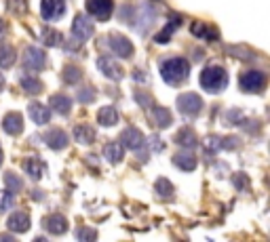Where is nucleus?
<instances>
[{"label": "nucleus", "mask_w": 270, "mask_h": 242, "mask_svg": "<svg viewBox=\"0 0 270 242\" xmlns=\"http://www.w3.org/2000/svg\"><path fill=\"white\" fill-rule=\"evenodd\" d=\"M190 72V64L184 57H169L165 62H160V76L169 84H180L188 78Z\"/></svg>", "instance_id": "obj_1"}, {"label": "nucleus", "mask_w": 270, "mask_h": 242, "mask_svg": "<svg viewBox=\"0 0 270 242\" xmlns=\"http://www.w3.org/2000/svg\"><path fill=\"white\" fill-rule=\"evenodd\" d=\"M228 84V74L224 68L220 66H209L201 72V87L209 93H220L222 89H226Z\"/></svg>", "instance_id": "obj_2"}, {"label": "nucleus", "mask_w": 270, "mask_h": 242, "mask_svg": "<svg viewBox=\"0 0 270 242\" xmlns=\"http://www.w3.org/2000/svg\"><path fill=\"white\" fill-rule=\"evenodd\" d=\"M239 84H241V89L245 93H260L266 87V74L260 70H249L241 76Z\"/></svg>", "instance_id": "obj_3"}, {"label": "nucleus", "mask_w": 270, "mask_h": 242, "mask_svg": "<svg viewBox=\"0 0 270 242\" xmlns=\"http://www.w3.org/2000/svg\"><path fill=\"white\" fill-rule=\"evenodd\" d=\"M121 145L127 150H131V152H142V160H146V154H144V135H142V131L131 127V129H127L123 131V135H121Z\"/></svg>", "instance_id": "obj_4"}, {"label": "nucleus", "mask_w": 270, "mask_h": 242, "mask_svg": "<svg viewBox=\"0 0 270 242\" xmlns=\"http://www.w3.org/2000/svg\"><path fill=\"white\" fill-rule=\"evenodd\" d=\"M178 107L184 116H196L198 112L203 110V99L196 93H184L178 97Z\"/></svg>", "instance_id": "obj_5"}, {"label": "nucleus", "mask_w": 270, "mask_h": 242, "mask_svg": "<svg viewBox=\"0 0 270 242\" xmlns=\"http://www.w3.org/2000/svg\"><path fill=\"white\" fill-rule=\"evenodd\" d=\"M23 66L32 72H40L46 66V55L40 51L38 46H28L26 53H23Z\"/></svg>", "instance_id": "obj_6"}, {"label": "nucleus", "mask_w": 270, "mask_h": 242, "mask_svg": "<svg viewBox=\"0 0 270 242\" xmlns=\"http://www.w3.org/2000/svg\"><path fill=\"white\" fill-rule=\"evenodd\" d=\"M87 11L95 19L105 21V19H110V15H112L114 3L112 0H87Z\"/></svg>", "instance_id": "obj_7"}, {"label": "nucleus", "mask_w": 270, "mask_h": 242, "mask_svg": "<svg viewBox=\"0 0 270 242\" xmlns=\"http://www.w3.org/2000/svg\"><path fill=\"white\" fill-rule=\"evenodd\" d=\"M66 11V3L64 0H42L40 3V15L46 21H53V19H60Z\"/></svg>", "instance_id": "obj_8"}, {"label": "nucleus", "mask_w": 270, "mask_h": 242, "mask_svg": "<svg viewBox=\"0 0 270 242\" xmlns=\"http://www.w3.org/2000/svg\"><path fill=\"white\" fill-rule=\"evenodd\" d=\"M110 48L119 57H123V59H129V57L133 55V44L123 34H112L110 36Z\"/></svg>", "instance_id": "obj_9"}, {"label": "nucleus", "mask_w": 270, "mask_h": 242, "mask_svg": "<svg viewBox=\"0 0 270 242\" xmlns=\"http://www.w3.org/2000/svg\"><path fill=\"white\" fill-rule=\"evenodd\" d=\"M97 68L101 70V74L110 80H121L123 78V68L119 66V62H114L112 57H99L97 59Z\"/></svg>", "instance_id": "obj_10"}, {"label": "nucleus", "mask_w": 270, "mask_h": 242, "mask_svg": "<svg viewBox=\"0 0 270 242\" xmlns=\"http://www.w3.org/2000/svg\"><path fill=\"white\" fill-rule=\"evenodd\" d=\"M93 23H91V19L89 17H85V15H76L74 17V23H72V34L76 36L78 40H87V38H91L93 36Z\"/></svg>", "instance_id": "obj_11"}, {"label": "nucleus", "mask_w": 270, "mask_h": 242, "mask_svg": "<svg viewBox=\"0 0 270 242\" xmlns=\"http://www.w3.org/2000/svg\"><path fill=\"white\" fill-rule=\"evenodd\" d=\"M9 229L11 232H17V234H23V232H28L30 229V217L28 213H23V211H17L9 217V221H7Z\"/></svg>", "instance_id": "obj_12"}, {"label": "nucleus", "mask_w": 270, "mask_h": 242, "mask_svg": "<svg viewBox=\"0 0 270 242\" xmlns=\"http://www.w3.org/2000/svg\"><path fill=\"white\" fill-rule=\"evenodd\" d=\"M148 110L152 112V118H154V123L158 129H167L173 125V116L167 107H160V105H150Z\"/></svg>", "instance_id": "obj_13"}, {"label": "nucleus", "mask_w": 270, "mask_h": 242, "mask_svg": "<svg viewBox=\"0 0 270 242\" xmlns=\"http://www.w3.org/2000/svg\"><path fill=\"white\" fill-rule=\"evenodd\" d=\"M44 141H46V145H49L51 150H64L68 145V135L62 129H51L44 135Z\"/></svg>", "instance_id": "obj_14"}, {"label": "nucleus", "mask_w": 270, "mask_h": 242, "mask_svg": "<svg viewBox=\"0 0 270 242\" xmlns=\"http://www.w3.org/2000/svg\"><path fill=\"white\" fill-rule=\"evenodd\" d=\"M3 129L9 133V135H19V133L23 131V118L21 114L17 112H9L3 120Z\"/></svg>", "instance_id": "obj_15"}, {"label": "nucleus", "mask_w": 270, "mask_h": 242, "mask_svg": "<svg viewBox=\"0 0 270 242\" xmlns=\"http://www.w3.org/2000/svg\"><path fill=\"white\" fill-rule=\"evenodd\" d=\"M28 112H30V118L36 125H46L51 120V110H49V107H44L42 103H30Z\"/></svg>", "instance_id": "obj_16"}, {"label": "nucleus", "mask_w": 270, "mask_h": 242, "mask_svg": "<svg viewBox=\"0 0 270 242\" xmlns=\"http://www.w3.org/2000/svg\"><path fill=\"white\" fill-rule=\"evenodd\" d=\"M44 227L49 229L51 234L60 236V234H64L66 229H68V221H66L64 215H49V217L44 219Z\"/></svg>", "instance_id": "obj_17"}, {"label": "nucleus", "mask_w": 270, "mask_h": 242, "mask_svg": "<svg viewBox=\"0 0 270 242\" xmlns=\"http://www.w3.org/2000/svg\"><path fill=\"white\" fill-rule=\"evenodd\" d=\"M23 171H26L34 181H38L44 173V164H42V160L38 158V156H32V158H28L26 162H23Z\"/></svg>", "instance_id": "obj_18"}, {"label": "nucleus", "mask_w": 270, "mask_h": 242, "mask_svg": "<svg viewBox=\"0 0 270 242\" xmlns=\"http://www.w3.org/2000/svg\"><path fill=\"white\" fill-rule=\"evenodd\" d=\"M49 105L53 107V110L57 114H70V110H72V99H70L68 95H51L49 99Z\"/></svg>", "instance_id": "obj_19"}, {"label": "nucleus", "mask_w": 270, "mask_h": 242, "mask_svg": "<svg viewBox=\"0 0 270 242\" xmlns=\"http://www.w3.org/2000/svg\"><path fill=\"white\" fill-rule=\"evenodd\" d=\"M15 59H17L15 48L11 46L9 42L0 40V68H11L15 64Z\"/></svg>", "instance_id": "obj_20"}, {"label": "nucleus", "mask_w": 270, "mask_h": 242, "mask_svg": "<svg viewBox=\"0 0 270 242\" xmlns=\"http://www.w3.org/2000/svg\"><path fill=\"white\" fill-rule=\"evenodd\" d=\"M97 120L103 127H114L119 123V112H116V107H112V105H103L97 112Z\"/></svg>", "instance_id": "obj_21"}, {"label": "nucleus", "mask_w": 270, "mask_h": 242, "mask_svg": "<svg viewBox=\"0 0 270 242\" xmlns=\"http://www.w3.org/2000/svg\"><path fill=\"white\" fill-rule=\"evenodd\" d=\"M173 164L182 168V171H194L196 168V158L190 154V152H180L173 156Z\"/></svg>", "instance_id": "obj_22"}, {"label": "nucleus", "mask_w": 270, "mask_h": 242, "mask_svg": "<svg viewBox=\"0 0 270 242\" xmlns=\"http://www.w3.org/2000/svg\"><path fill=\"white\" fill-rule=\"evenodd\" d=\"M103 154L110 162H121L123 156H125V148L121 145V141H110V143H105Z\"/></svg>", "instance_id": "obj_23"}, {"label": "nucleus", "mask_w": 270, "mask_h": 242, "mask_svg": "<svg viewBox=\"0 0 270 242\" xmlns=\"http://www.w3.org/2000/svg\"><path fill=\"white\" fill-rule=\"evenodd\" d=\"M74 139L78 143H87L89 145V143L95 141V129L89 127V125H78L74 129Z\"/></svg>", "instance_id": "obj_24"}, {"label": "nucleus", "mask_w": 270, "mask_h": 242, "mask_svg": "<svg viewBox=\"0 0 270 242\" xmlns=\"http://www.w3.org/2000/svg\"><path fill=\"white\" fill-rule=\"evenodd\" d=\"M190 30H192V34H194V36H201V38H207V40H218V32H215L213 28H209L207 23L194 21Z\"/></svg>", "instance_id": "obj_25"}, {"label": "nucleus", "mask_w": 270, "mask_h": 242, "mask_svg": "<svg viewBox=\"0 0 270 242\" xmlns=\"http://www.w3.org/2000/svg\"><path fill=\"white\" fill-rule=\"evenodd\" d=\"M19 82H21L23 91H28V93H40L42 91V82L36 76H34V74H23L19 78Z\"/></svg>", "instance_id": "obj_26"}, {"label": "nucleus", "mask_w": 270, "mask_h": 242, "mask_svg": "<svg viewBox=\"0 0 270 242\" xmlns=\"http://www.w3.org/2000/svg\"><path fill=\"white\" fill-rule=\"evenodd\" d=\"M175 143H180V145H186V148H194L196 145V135H194V131L192 129H182L178 135H175V139H173Z\"/></svg>", "instance_id": "obj_27"}, {"label": "nucleus", "mask_w": 270, "mask_h": 242, "mask_svg": "<svg viewBox=\"0 0 270 242\" xmlns=\"http://www.w3.org/2000/svg\"><path fill=\"white\" fill-rule=\"evenodd\" d=\"M169 23H171V26H165V30H163V32H158V34L154 36V40H156L158 44H165V42H167V40L171 38V34H173V30H175V28H180V23H182V19H180V17H173V19H171Z\"/></svg>", "instance_id": "obj_28"}, {"label": "nucleus", "mask_w": 270, "mask_h": 242, "mask_svg": "<svg viewBox=\"0 0 270 242\" xmlns=\"http://www.w3.org/2000/svg\"><path fill=\"white\" fill-rule=\"evenodd\" d=\"M80 78H83V70H80L78 66L70 64V66L64 68V80L68 84H76V82H80Z\"/></svg>", "instance_id": "obj_29"}, {"label": "nucleus", "mask_w": 270, "mask_h": 242, "mask_svg": "<svg viewBox=\"0 0 270 242\" xmlns=\"http://www.w3.org/2000/svg\"><path fill=\"white\" fill-rule=\"evenodd\" d=\"M42 40L46 46H60L62 40H64V36L57 32V30H51V28H44L42 30Z\"/></svg>", "instance_id": "obj_30"}, {"label": "nucleus", "mask_w": 270, "mask_h": 242, "mask_svg": "<svg viewBox=\"0 0 270 242\" xmlns=\"http://www.w3.org/2000/svg\"><path fill=\"white\" fill-rule=\"evenodd\" d=\"M154 190L158 192V196H163V198H171L173 196V186L169 184V179H165V177H160L156 184H154Z\"/></svg>", "instance_id": "obj_31"}, {"label": "nucleus", "mask_w": 270, "mask_h": 242, "mask_svg": "<svg viewBox=\"0 0 270 242\" xmlns=\"http://www.w3.org/2000/svg\"><path fill=\"white\" fill-rule=\"evenodd\" d=\"M5 184H7V190L13 192V194L23 190V181H21L15 173H7V175H5Z\"/></svg>", "instance_id": "obj_32"}, {"label": "nucleus", "mask_w": 270, "mask_h": 242, "mask_svg": "<svg viewBox=\"0 0 270 242\" xmlns=\"http://www.w3.org/2000/svg\"><path fill=\"white\" fill-rule=\"evenodd\" d=\"M13 200H15L13 192H9V190L0 192V213H5V211H9L11 207H13Z\"/></svg>", "instance_id": "obj_33"}, {"label": "nucleus", "mask_w": 270, "mask_h": 242, "mask_svg": "<svg viewBox=\"0 0 270 242\" xmlns=\"http://www.w3.org/2000/svg\"><path fill=\"white\" fill-rule=\"evenodd\" d=\"M203 145H205L207 152H220L222 150V139L218 135H209V137H205Z\"/></svg>", "instance_id": "obj_34"}, {"label": "nucleus", "mask_w": 270, "mask_h": 242, "mask_svg": "<svg viewBox=\"0 0 270 242\" xmlns=\"http://www.w3.org/2000/svg\"><path fill=\"white\" fill-rule=\"evenodd\" d=\"M76 238L78 240H95L97 232L95 229H91V227H80V229H76Z\"/></svg>", "instance_id": "obj_35"}, {"label": "nucleus", "mask_w": 270, "mask_h": 242, "mask_svg": "<svg viewBox=\"0 0 270 242\" xmlns=\"http://www.w3.org/2000/svg\"><path fill=\"white\" fill-rule=\"evenodd\" d=\"M78 101L80 103H93V101H95V91H93L91 87L83 89V91L78 93Z\"/></svg>", "instance_id": "obj_36"}, {"label": "nucleus", "mask_w": 270, "mask_h": 242, "mask_svg": "<svg viewBox=\"0 0 270 242\" xmlns=\"http://www.w3.org/2000/svg\"><path fill=\"white\" fill-rule=\"evenodd\" d=\"M228 51L234 53V55H239V59H243V62H247V59L253 57V53L249 51V48H245V46H230Z\"/></svg>", "instance_id": "obj_37"}, {"label": "nucleus", "mask_w": 270, "mask_h": 242, "mask_svg": "<svg viewBox=\"0 0 270 242\" xmlns=\"http://www.w3.org/2000/svg\"><path fill=\"white\" fill-rule=\"evenodd\" d=\"M226 123L228 125H239V123H243V112L241 110H230L228 114H226Z\"/></svg>", "instance_id": "obj_38"}, {"label": "nucleus", "mask_w": 270, "mask_h": 242, "mask_svg": "<svg viewBox=\"0 0 270 242\" xmlns=\"http://www.w3.org/2000/svg\"><path fill=\"white\" fill-rule=\"evenodd\" d=\"M135 101L139 103V105H142V107H150L152 105V99H150V97L148 95H144V93H135Z\"/></svg>", "instance_id": "obj_39"}, {"label": "nucleus", "mask_w": 270, "mask_h": 242, "mask_svg": "<svg viewBox=\"0 0 270 242\" xmlns=\"http://www.w3.org/2000/svg\"><path fill=\"white\" fill-rule=\"evenodd\" d=\"M234 186H237V190H245V188H247V175H245V173H237V177H234Z\"/></svg>", "instance_id": "obj_40"}, {"label": "nucleus", "mask_w": 270, "mask_h": 242, "mask_svg": "<svg viewBox=\"0 0 270 242\" xmlns=\"http://www.w3.org/2000/svg\"><path fill=\"white\" fill-rule=\"evenodd\" d=\"M239 145V139H234V137H226V139H222V148H226V150H234Z\"/></svg>", "instance_id": "obj_41"}, {"label": "nucleus", "mask_w": 270, "mask_h": 242, "mask_svg": "<svg viewBox=\"0 0 270 242\" xmlns=\"http://www.w3.org/2000/svg\"><path fill=\"white\" fill-rule=\"evenodd\" d=\"M133 80H137V82H146L148 78L144 76V72H142V70H133Z\"/></svg>", "instance_id": "obj_42"}, {"label": "nucleus", "mask_w": 270, "mask_h": 242, "mask_svg": "<svg viewBox=\"0 0 270 242\" xmlns=\"http://www.w3.org/2000/svg\"><path fill=\"white\" fill-rule=\"evenodd\" d=\"M5 32H7V26H5V21H3V19H0V36H3Z\"/></svg>", "instance_id": "obj_43"}, {"label": "nucleus", "mask_w": 270, "mask_h": 242, "mask_svg": "<svg viewBox=\"0 0 270 242\" xmlns=\"http://www.w3.org/2000/svg\"><path fill=\"white\" fill-rule=\"evenodd\" d=\"M3 87H5V76L0 74V91H3Z\"/></svg>", "instance_id": "obj_44"}, {"label": "nucleus", "mask_w": 270, "mask_h": 242, "mask_svg": "<svg viewBox=\"0 0 270 242\" xmlns=\"http://www.w3.org/2000/svg\"><path fill=\"white\" fill-rule=\"evenodd\" d=\"M0 164H3V150H0Z\"/></svg>", "instance_id": "obj_45"}]
</instances>
